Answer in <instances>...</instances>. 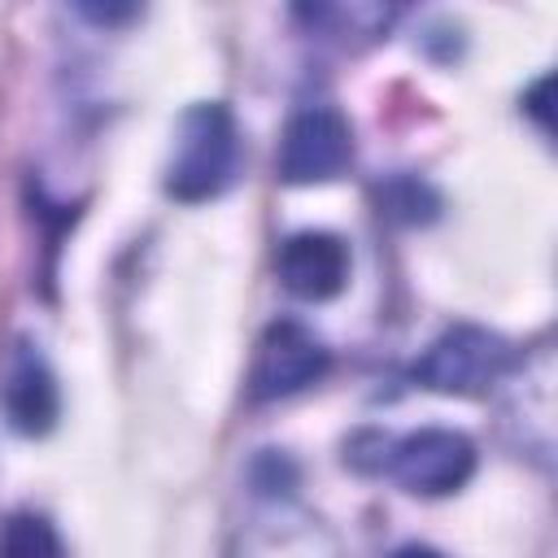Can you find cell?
<instances>
[{
  "instance_id": "2",
  "label": "cell",
  "mask_w": 558,
  "mask_h": 558,
  "mask_svg": "<svg viewBox=\"0 0 558 558\" xmlns=\"http://www.w3.org/2000/svg\"><path fill=\"white\" fill-rule=\"evenodd\" d=\"M514 366V349L510 340H501L488 327L475 323H458L449 331H440L427 353L414 362V384L432 388V392H449V397H480L488 392L506 371Z\"/></svg>"
},
{
  "instance_id": "4",
  "label": "cell",
  "mask_w": 558,
  "mask_h": 558,
  "mask_svg": "<svg viewBox=\"0 0 558 558\" xmlns=\"http://www.w3.org/2000/svg\"><path fill=\"white\" fill-rule=\"evenodd\" d=\"M353 161V131L344 113L310 105L288 118L279 135V179L283 183H327Z\"/></svg>"
},
{
  "instance_id": "10",
  "label": "cell",
  "mask_w": 558,
  "mask_h": 558,
  "mask_svg": "<svg viewBox=\"0 0 558 558\" xmlns=\"http://www.w3.org/2000/svg\"><path fill=\"white\" fill-rule=\"evenodd\" d=\"M527 109H532V118L549 131V78H541L536 87H532V96H527Z\"/></svg>"
},
{
  "instance_id": "9",
  "label": "cell",
  "mask_w": 558,
  "mask_h": 558,
  "mask_svg": "<svg viewBox=\"0 0 558 558\" xmlns=\"http://www.w3.org/2000/svg\"><path fill=\"white\" fill-rule=\"evenodd\" d=\"M379 201L388 209V218H401V222H432L436 209H440V196L418 183V179H392L388 187H379Z\"/></svg>"
},
{
  "instance_id": "7",
  "label": "cell",
  "mask_w": 558,
  "mask_h": 558,
  "mask_svg": "<svg viewBox=\"0 0 558 558\" xmlns=\"http://www.w3.org/2000/svg\"><path fill=\"white\" fill-rule=\"evenodd\" d=\"M0 405H4L9 427L22 432V436H48L57 427V414H61L57 375L26 340L9 353L4 384H0Z\"/></svg>"
},
{
  "instance_id": "3",
  "label": "cell",
  "mask_w": 558,
  "mask_h": 558,
  "mask_svg": "<svg viewBox=\"0 0 558 558\" xmlns=\"http://www.w3.org/2000/svg\"><path fill=\"white\" fill-rule=\"evenodd\" d=\"M384 471L414 497H449L475 471V445L453 427H423L388 440Z\"/></svg>"
},
{
  "instance_id": "1",
  "label": "cell",
  "mask_w": 558,
  "mask_h": 558,
  "mask_svg": "<svg viewBox=\"0 0 558 558\" xmlns=\"http://www.w3.org/2000/svg\"><path fill=\"white\" fill-rule=\"evenodd\" d=\"M235 170H240V131H235L231 109L218 100L192 105L174 131L166 192L183 205L214 201L218 192H227L235 183Z\"/></svg>"
},
{
  "instance_id": "12",
  "label": "cell",
  "mask_w": 558,
  "mask_h": 558,
  "mask_svg": "<svg viewBox=\"0 0 558 558\" xmlns=\"http://www.w3.org/2000/svg\"><path fill=\"white\" fill-rule=\"evenodd\" d=\"M87 17H96V22H126V17H135V9H83Z\"/></svg>"
},
{
  "instance_id": "11",
  "label": "cell",
  "mask_w": 558,
  "mask_h": 558,
  "mask_svg": "<svg viewBox=\"0 0 558 558\" xmlns=\"http://www.w3.org/2000/svg\"><path fill=\"white\" fill-rule=\"evenodd\" d=\"M388 558H445V554L432 549V545H401V549H392Z\"/></svg>"
},
{
  "instance_id": "8",
  "label": "cell",
  "mask_w": 558,
  "mask_h": 558,
  "mask_svg": "<svg viewBox=\"0 0 558 558\" xmlns=\"http://www.w3.org/2000/svg\"><path fill=\"white\" fill-rule=\"evenodd\" d=\"M0 558H65V545L44 514L17 510L0 523Z\"/></svg>"
},
{
  "instance_id": "5",
  "label": "cell",
  "mask_w": 558,
  "mask_h": 558,
  "mask_svg": "<svg viewBox=\"0 0 558 558\" xmlns=\"http://www.w3.org/2000/svg\"><path fill=\"white\" fill-rule=\"evenodd\" d=\"M331 366L323 340L301 327L296 318H279L262 331L257 340V357L248 371V392L253 401H275V397H292L301 388H310L314 379H323Z\"/></svg>"
},
{
  "instance_id": "6",
  "label": "cell",
  "mask_w": 558,
  "mask_h": 558,
  "mask_svg": "<svg viewBox=\"0 0 558 558\" xmlns=\"http://www.w3.org/2000/svg\"><path fill=\"white\" fill-rule=\"evenodd\" d=\"M279 283L301 301H331L349 279V244L331 231H296L275 257Z\"/></svg>"
}]
</instances>
